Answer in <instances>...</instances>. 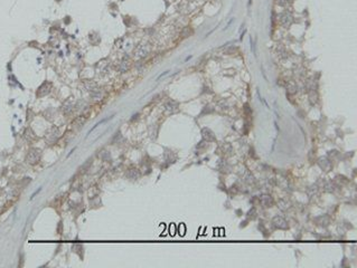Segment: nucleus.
Segmentation results:
<instances>
[{"label":"nucleus","mask_w":357,"mask_h":268,"mask_svg":"<svg viewBox=\"0 0 357 268\" xmlns=\"http://www.w3.org/2000/svg\"><path fill=\"white\" fill-rule=\"evenodd\" d=\"M40 157H42V151L39 149H31L29 150V152L27 153V157H26V161L27 163H29L31 166L34 164H37L40 160Z\"/></svg>","instance_id":"obj_1"},{"label":"nucleus","mask_w":357,"mask_h":268,"mask_svg":"<svg viewBox=\"0 0 357 268\" xmlns=\"http://www.w3.org/2000/svg\"><path fill=\"white\" fill-rule=\"evenodd\" d=\"M51 89H52V83H49V82H44L42 85L38 87V89H37V96H38V97H44V96H46L47 94H49Z\"/></svg>","instance_id":"obj_2"},{"label":"nucleus","mask_w":357,"mask_h":268,"mask_svg":"<svg viewBox=\"0 0 357 268\" xmlns=\"http://www.w3.org/2000/svg\"><path fill=\"white\" fill-rule=\"evenodd\" d=\"M74 107H75V103H74V101H73V98L71 97V98H68L67 101L63 104L62 110H63L64 114H69V113H72L73 112Z\"/></svg>","instance_id":"obj_3"},{"label":"nucleus","mask_w":357,"mask_h":268,"mask_svg":"<svg viewBox=\"0 0 357 268\" xmlns=\"http://www.w3.org/2000/svg\"><path fill=\"white\" fill-rule=\"evenodd\" d=\"M60 136V132H58V128H52V130L49 131L48 135H47V141L48 142H55Z\"/></svg>","instance_id":"obj_4"},{"label":"nucleus","mask_w":357,"mask_h":268,"mask_svg":"<svg viewBox=\"0 0 357 268\" xmlns=\"http://www.w3.org/2000/svg\"><path fill=\"white\" fill-rule=\"evenodd\" d=\"M84 121H85V119L83 117V116H78V117H76V119L73 121V128H81V125H83Z\"/></svg>","instance_id":"obj_5"},{"label":"nucleus","mask_w":357,"mask_h":268,"mask_svg":"<svg viewBox=\"0 0 357 268\" xmlns=\"http://www.w3.org/2000/svg\"><path fill=\"white\" fill-rule=\"evenodd\" d=\"M25 139L27 141H31V140H34V137H35V135H34V133H33V131H31V130H30V128H27V130H26L25 131Z\"/></svg>","instance_id":"obj_6"}]
</instances>
